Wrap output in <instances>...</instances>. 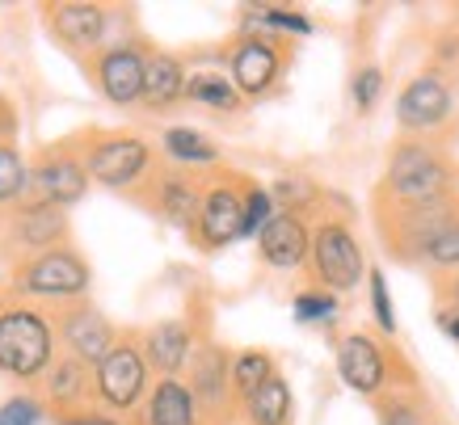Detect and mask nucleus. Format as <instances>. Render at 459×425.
<instances>
[{
	"label": "nucleus",
	"mask_w": 459,
	"mask_h": 425,
	"mask_svg": "<svg viewBox=\"0 0 459 425\" xmlns=\"http://www.w3.org/2000/svg\"><path fill=\"white\" fill-rule=\"evenodd\" d=\"M160 148L173 165H215L220 160V148L195 126H169L160 135Z\"/></svg>",
	"instance_id": "obj_26"
},
{
	"label": "nucleus",
	"mask_w": 459,
	"mask_h": 425,
	"mask_svg": "<svg viewBox=\"0 0 459 425\" xmlns=\"http://www.w3.org/2000/svg\"><path fill=\"white\" fill-rule=\"evenodd\" d=\"M434 320H438V329H443L451 342H459V312H451V308H438V312H434Z\"/></svg>",
	"instance_id": "obj_40"
},
{
	"label": "nucleus",
	"mask_w": 459,
	"mask_h": 425,
	"mask_svg": "<svg viewBox=\"0 0 459 425\" xmlns=\"http://www.w3.org/2000/svg\"><path fill=\"white\" fill-rule=\"evenodd\" d=\"M181 97H186V64L169 51L148 56L143 68V106L148 110H173Z\"/></svg>",
	"instance_id": "obj_23"
},
{
	"label": "nucleus",
	"mask_w": 459,
	"mask_h": 425,
	"mask_svg": "<svg viewBox=\"0 0 459 425\" xmlns=\"http://www.w3.org/2000/svg\"><path fill=\"white\" fill-rule=\"evenodd\" d=\"M89 190V173H84L76 152H47L39 165L26 169V198L22 203H42L68 211L72 203H81Z\"/></svg>",
	"instance_id": "obj_9"
},
{
	"label": "nucleus",
	"mask_w": 459,
	"mask_h": 425,
	"mask_svg": "<svg viewBox=\"0 0 459 425\" xmlns=\"http://www.w3.org/2000/svg\"><path fill=\"white\" fill-rule=\"evenodd\" d=\"M56 337H64L68 358H76V362H84V367H98L101 358L110 354V345L118 342V329H114L98 308H89V303H72V308L59 312Z\"/></svg>",
	"instance_id": "obj_13"
},
{
	"label": "nucleus",
	"mask_w": 459,
	"mask_h": 425,
	"mask_svg": "<svg viewBox=\"0 0 459 425\" xmlns=\"http://www.w3.org/2000/svg\"><path fill=\"white\" fill-rule=\"evenodd\" d=\"M81 165L89 181H98L106 190H126L152 173V148L140 135H93L84 143Z\"/></svg>",
	"instance_id": "obj_7"
},
{
	"label": "nucleus",
	"mask_w": 459,
	"mask_h": 425,
	"mask_svg": "<svg viewBox=\"0 0 459 425\" xmlns=\"http://www.w3.org/2000/svg\"><path fill=\"white\" fill-rule=\"evenodd\" d=\"M291 384L282 375H270L249 400H245V417L249 425H291Z\"/></svg>",
	"instance_id": "obj_25"
},
{
	"label": "nucleus",
	"mask_w": 459,
	"mask_h": 425,
	"mask_svg": "<svg viewBox=\"0 0 459 425\" xmlns=\"http://www.w3.org/2000/svg\"><path fill=\"white\" fill-rule=\"evenodd\" d=\"M186 97L198 101V106H211V110H237L240 93L232 89L228 76L220 72H198V76H186Z\"/></svg>",
	"instance_id": "obj_28"
},
{
	"label": "nucleus",
	"mask_w": 459,
	"mask_h": 425,
	"mask_svg": "<svg viewBox=\"0 0 459 425\" xmlns=\"http://www.w3.org/2000/svg\"><path fill=\"white\" fill-rule=\"evenodd\" d=\"M152 206H156V215L169 220L173 228L195 232L198 206H203V190H198V181L186 178V173H160V178L152 181Z\"/></svg>",
	"instance_id": "obj_20"
},
{
	"label": "nucleus",
	"mask_w": 459,
	"mask_h": 425,
	"mask_svg": "<svg viewBox=\"0 0 459 425\" xmlns=\"http://www.w3.org/2000/svg\"><path fill=\"white\" fill-rule=\"evenodd\" d=\"M51 362H56L51 320L30 303L0 308V370L9 379H39V375H47Z\"/></svg>",
	"instance_id": "obj_2"
},
{
	"label": "nucleus",
	"mask_w": 459,
	"mask_h": 425,
	"mask_svg": "<svg viewBox=\"0 0 459 425\" xmlns=\"http://www.w3.org/2000/svg\"><path fill=\"white\" fill-rule=\"evenodd\" d=\"M143 421L148 425H198V400L186 387V379H160L148 387V404H143Z\"/></svg>",
	"instance_id": "obj_22"
},
{
	"label": "nucleus",
	"mask_w": 459,
	"mask_h": 425,
	"mask_svg": "<svg viewBox=\"0 0 459 425\" xmlns=\"http://www.w3.org/2000/svg\"><path fill=\"white\" fill-rule=\"evenodd\" d=\"M337 375H342V384L354 387V392L367 400L384 396L392 387L388 354H384V345H379L376 337H367V333H346V337L337 342Z\"/></svg>",
	"instance_id": "obj_11"
},
{
	"label": "nucleus",
	"mask_w": 459,
	"mask_h": 425,
	"mask_svg": "<svg viewBox=\"0 0 459 425\" xmlns=\"http://www.w3.org/2000/svg\"><path fill=\"white\" fill-rule=\"evenodd\" d=\"M47 26L68 51H98L101 39H106V26H110V13L101 4H89V0H64V4H47Z\"/></svg>",
	"instance_id": "obj_15"
},
{
	"label": "nucleus",
	"mask_w": 459,
	"mask_h": 425,
	"mask_svg": "<svg viewBox=\"0 0 459 425\" xmlns=\"http://www.w3.org/2000/svg\"><path fill=\"white\" fill-rule=\"evenodd\" d=\"M228 68H232V89L240 97H265L282 76V47L270 34H240L228 51Z\"/></svg>",
	"instance_id": "obj_10"
},
{
	"label": "nucleus",
	"mask_w": 459,
	"mask_h": 425,
	"mask_svg": "<svg viewBox=\"0 0 459 425\" xmlns=\"http://www.w3.org/2000/svg\"><path fill=\"white\" fill-rule=\"evenodd\" d=\"M421 265H426L430 274H438V278L455 274V270H459V223L443 228V232H438L430 245H426V253H421Z\"/></svg>",
	"instance_id": "obj_30"
},
{
	"label": "nucleus",
	"mask_w": 459,
	"mask_h": 425,
	"mask_svg": "<svg viewBox=\"0 0 459 425\" xmlns=\"http://www.w3.org/2000/svg\"><path fill=\"white\" fill-rule=\"evenodd\" d=\"M228 367H232V358H228V350L223 345H203V350H195V358H190V379H186V387L195 392L198 400V412H220L232 404V375H228Z\"/></svg>",
	"instance_id": "obj_19"
},
{
	"label": "nucleus",
	"mask_w": 459,
	"mask_h": 425,
	"mask_svg": "<svg viewBox=\"0 0 459 425\" xmlns=\"http://www.w3.org/2000/svg\"><path fill=\"white\" fill-rule=\"evenodd\" d=\"M228 375H232V396H237V400H249L253 392H257V387H262L270 375H279V370H274V358L265 354V350H245V354L232 358Z\"/></svg>",
	"instance_id": "obj_27"
},
{
	"label": "nucleus",
	"mask_w": 459,
	"mask_h": 425,
	"mask_svg": "<svg viewBox=\"0 0 459 425\" xmlns=\"http://www.w3.org/2000/svg\"><path fill=\"white\" fill-rule=\"evenodd\" d=\"M17 126H22V118H17V110H13V101L0 93V143H13V135H17Z\"/></svg>",
	"instance_id": "obj_38"
},
{
	"label": "nucleus",
	"mask_w": 459,
	"mask_h": 425,
	"mask_svg": "<svg viewBox=\"0 0 459 425\" xmlns=\"http://www.w3.org/2000/svg\"><path fill=\"white\" fill-rule=\"evenodd\" d=\"M307 261H312L320 291H329V295L354 291L367 278V253H362L359 236L337 220L316 223V232L307 240Z\"/></svg>",
	"instance_id": "obj_5"
},
{
	"label": "nucleus",
	"mask_w": 459,
	"mask_h": 425,
	"mask_svg": "<svg viewBox=\"0 0 459 425\" xmlns=\"http://www.w3.org/2000/svg\"><path fill=\"white\" fill-rule=\"evenodd\" d=\"M47 404L64 417V412H76L84 400L93 396V367H84L76 358H56L51 367H47Z\"/></svg>",
	"instance_id": "obj_21"
},
{
	"label": "nucleus",
	"mask_w": 459,
	"mask_h": 425,
	"mask_svg": "<svg viewBox=\"0 0 459 425\" xmlns=\"http://www.w3.org/2000/svg\"><path fill=\"white\" fill-rule=\"evenodd\" d=\"M270 215H274L270 194H265L262 186H249V190H245V220H240V240H245V236H257V232H262Z\"/></svg>",
	"instance_id": "obj_34"
},
{
	"label": "nucleus",
	"mask_w": 459,
	"mask_h": 425,
	"mask_svg": "<svg viewBox=\"0 0 459 425\" xmlns=\"http://www.w3.org/2000/svg\"><path fill=\"white\" fill-rule=\"evenodd\" d=\"M367 287H371V312H376V325L384 333H396V308H392L388 299V278H384V270H367Z\"/></svg>",
	"instance_id": "obj_35"
},
{
	"label": "nucleus",
	"mask_w": 459,
	"mask_h": 425,
	"mask_svg": "<svg viewBox=\"0 0 459 425\" xmlns=\"http://www.w3.org/2000/svg\"><path fill=\"white\" fill-rule=\"evenodd\" d=\"M451 106H455L451 81L443 72H421L396 97V123H401L404 139H426L451 123Z\"/></svg>",
	"instance_id": "obj_8"
},
{
	"label": "nucleus",
	"mask_w": 459,
	"mask_h": 425,
	"mask_svg": "<svg viewBox=\"0 0 459 425\" xmlns=\"http://www.w3.org/2000/svg\"><path fill=\"white\" fill-rule=\"evenodd\" d=\"M459 223V198H438L421 206H379V236L401 261H421L434 236Z\"/></svg>",
	"instance_id": "obj_4"
},
{
	"label": "nucleus",
	"mask_w": 459,
	"mask_h": 425,
	"mask_svg": "<svg viewBox=\"0 0 459 425\" xmlns=\"http://www.w3.org/2000/svg\"><path fill=\"white\" fill-rule=\"evenodd\" d=\"M89 282H93V274H89L84 257L72 245L47 248V253L26 257L13 270V291L39 303H68L72 308V303H81L89 295Z\"/></svg>",
	"instance_id": "obj_3"
},
{
	"label": "nucleus",
	"mask_w": 459,
	"mask_h": 425,
	"mask_svg": "<svg viewBox=\"0 0 459 425\" xmlns=\"http://www.w3.org/2000/svg\"><path fill=\"white\" fill-rule=\"evenodd\" d=\"M265 194H270V203H279V211H287V215H299L304 206L316 203L320 190L312 186V181H304V178H279Z\"/></svg>",
	"instance_id": "obj_31"
},
{
	"label": "nucleus",
	"mask_w": 459,
	"mask_h": 425,
	"mask_svg": "<svg viewBox=\"0 0 459 425\" xmlns=\"http://www.w3.org/2000/svg\"><path fill=\"white\" fill-rule=\"evenodd\" d=\"M26 198V160L17 143H0V206H17Z\"/></svg>",
	"instance_id": "obj_29"
},
{
	"label": "nucleus",
	"mask_w": 459,
	"mask_h": 425,
	"mask_svg": "<svg viewBox=\"0 0 459 425\" xmlns=\"http://www.w3.org/2000/svg\"><path fill=\"white\" fill-rule=\"evenodd\" d=\"M438 308L459 312V270L455 274H446V278H438Z\"/></svg>",
	"instance_id": "obj_39"
},
{
	"label": "nucleus",
	"mask_w": 459,
	"mask_h": 425,
	"mask_svg": "<svg viewBox=\"0 0 459 425\" xmlns=\"http://www.w3.org/2000/svg\"><path fill=\"white\" fill-rule=\"evenodd\" d=\"M93 396L106 412H131L140 400H148V362L131 337H118L110 354L93 367Z\"/></svg>",
	"instance_id": "obj_6"
},
{
	"label": "nucleus",
	"mask_w": 459,
	"mask_h": 425,
	"mask_svg": "<svg viewBox=\"0 0 459 425\" xmlns=\"http://www.w3.org/2000/svg\"><path fill=\"white\" fill-rule=\"evenodd\" d=\"M143 68H148V56H143L135 42L106 47V51L93 56L98 93L106 97L110 106H135V101H143Z\"/></svg>",
	"instance_id": "obj_12"
},
{
	"label": "nucleus",
	"mask_w": 459,
	"mask_h": 425,
	"mask_svg": "<svg viewBox=\"0 0 459 425\" xmlns=\"http://www.w3.org/2000/svg\"><path fill=\"white\" fill-rule=\"evenodd\" d=\"M9 240L13 248L39 257L47 248L68 245V215L59 206H42V203H17L13 220H9Z\"/></svg>",
	"instance_id": "obj_16"
},
{
	"label": "nucleus",
	"mask_w": 459,
	"mask_h": 425,
	"mask_svg": "<svg viewBox=\"0 0 459 425\" xmlns=\"http://www.w3.org/2000/svg\"><path fill=\"white\" fill-rule=\"evenodd\" d=\"M240 220H245V194L237 186H211L203 190V206L195 220V240L207 253H220L232 240H240Z\"/></svg>",
	"instance_id": "obj_14"
},
{
	"label": "nucleus",
	"mask_w": 459,
	"mask_h": 425,
	"mask_svg": "<svg viewBox=\"0 0 459 425\" xmlns=\"http://www.w3.org/2000/svg\"><path fill=\"white\" fill-rule=\"evenodd\" d=\"M143 362L148 370H160V379H181V370L190 367L195 358V333L186 320H160L152 329L143 333Z\"/></svg>",
	"instance_id": "obj_18"
},
{
	"label": "nucleus",
	"mask_w": 459,
	"mask_h": 425,
	"mask_svg": "<svg viewBox=\"0 0 459 425\" xmlns=\"http://www.w3.org/2000/svg\"><path fill=\"white\" fill-rule=\"evenodd\" d=\"M455 194V169L426 139H396L388 173L379 181V206H421Z\"/></svg>",
	"instance_id": "obj_1"
},
{
	"label": "nucleus",
	"mask_w": 459,
	"mask_h": 425,
	"mask_svg": "<svg viewBox=\"0 0 459 425\" xmlns=\"http://www.w3.org/2000/svg\"><path fill=\"white\" fill-rule=\"evenodd\" d=\"M307 240H312V232L299 215L274 211L257 232V253L270 270H299V265H307Z\"/></svg>",
	"instance_id": "obj_17"
},
{
	"label": "nucleus",
	"mask_w": 459,
	"mask_h": 425,
	"mask_svg": "<svg viewBox=\"0 0 459 425\" xmlns=\"http://www.w3.org/2000/svg\"><path fill=\"white\" fill-rule=\"evenodd\" d=\"M59 425H126V421H118L114 412H89V409H76V412H64L59 417Z\"/></svg>",
	"instance_id": "obj_37"
},
{
	"label": "nucleus",
	"mask_w": 459,
	"mask_h": 425,
	"mask_svg": "<svg viewBox=\"0 0 459 425\" xmlns=\"http://www.w3.org/2000/svg\"><path fill=\"white\" fill-rule=\"evenodd\" d=\"M376 412L379 425H438V412L430 409V400L413 384L388 387L384 396H376Z\"/></svg>",
	"instance_id": "obj_24"
},
{
	"label": "nucleus",
	"mask_w": 459,
	"mask_h": 425,
	"mask_svg": "<svg viewBox=\"0 0 459 425\" xmlns=\"http://www.w3.org/2000/svg\"><path fill=\"white\" fill-rule=\"evenodd\" d=\"M47 417V404L34 396H13L0 404V425H39Z\"/></svg>",
	"instance_id": "obj_36"
},
{
	"label": "nucleus",
	"mask_w": 459,
	"mask_h": 425,
	"mask_svg": "<svg viewBox=\"0 0 459 425\" xmlns=\"http://www.w3.org/2000/svg\"><path fill=\"white\" fill-rule=\"evenodd\" d=\"M333 316H337V295H329V291L312 287L295 295V320L299 325H329Z\"/></svg>",
	"instance_id": "obj_32"
},
{
	"label": "nucleus",
	"mask_w": 459,
	"mask_h": 425,
	"mask_svg": "<svg viewBox=\"0 0 459 425\" xmlns=\"http://www.w3.org/2000/svg\"><path fill=\"white\" fill-rule=\"evenodd\" d=\"M379 93H384V68L367 64V68L354 72V81H350V101H354V110L371 114L376 110V101H379Z\"/></svg>",
	"instance_id": "obj_33"
}]
</instances>
